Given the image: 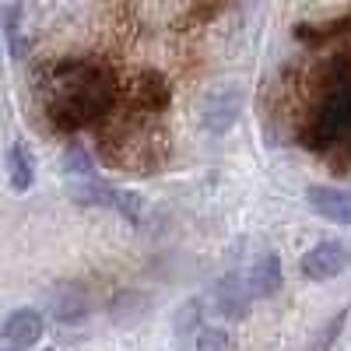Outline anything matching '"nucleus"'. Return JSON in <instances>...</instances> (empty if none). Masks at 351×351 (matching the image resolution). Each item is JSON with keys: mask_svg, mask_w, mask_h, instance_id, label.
Here are the masks:
<instances>
[{"mask_svg": "<svg viewBox=\"0 0 351 351\" xmlns=\"http://www.w3.org/2000/svg\"><path fill=\"white\" fill-rule=\"evenodd\" d=\"M43 120L53 134L74 137L77 130L99 127L120 102V81L99 60H56L39 74Z\"/></svg>", "mask_w": 351, "mask_h": 351, "instance_id": "f257e3e1", "label": "nucleus"}, {"mask_svg": "<svg viewBox=\"0 0 351 351\" xmlns=\"http://www.w3.org/2000/svg\"><path fill=\"white\" fill-rule=\"evenodd\" d=\"M95 152L99 162L116 172L155 176L172 152V141L158 116L134 112L116 102V109L95 127Z\"/></svg>", "mask_w": 351, "mask_h": 351, "instance_id": "f03ea898", "label": "nucleus"}, {"mask_svg": "<svg viewBox=\"0 0 351 351\" xmlns=\"http://www.w3.org/2000/svg\"><path fill=\"white\" fill-rule=\"evenodd\" d=\"M71 200L77 208H109L116 211L123 221L141 225L144 211H148V200H144L137 190H120L102 183L99 176H84V180H71Z\"/></svg>", "mask_w": 351, "mask_h": 351, "instance_id": "7ed1b4c3", "label": "nucleus"}, {"mask_svg": "<svg viewBox=\"0 0 351 351\" xmlns=\"http://www.w3.org/2000/svg\"><path fill=\"white\" fill-rule=\"evenodd\" d=\"M169 102H172V84L158 71H137L127 84H120V106H127L134 112L162 116L169 109Z\"/></svg>", "mask_w": 351, "mask_h": 351, "instance_id": "20e7f679", "label": "nucleus"}, {"mask_svg": "<svg viewBox=\"0 0 351 351\" xmlns=\"http://www.w3.org/2000/svg\"><path fill=\"white\" fill-rule=\"evenodd\" d=\"M351 267V250L341 239H327L316 243L302 260H299V274L306 281H334Z\"/></svg>", "mask_w": 351, "mask_h": 351, "instance_id": "39448f33", "label": "nucleus"}, {"mask_svg": "<svg viewBox=\"0 0 351 351\" xmlns=\"http://www.w3.org/2000/svg\"><path fill=\"white\" fill-rule=\"evenodd\" d=\"M243 112V92L236 84H225V88H215V92L204 99V109H200V127L208 134H228L236 127Z\"/></svg>", "mask_w": 351, "mask_h": 351, "instance_id": "423d86ee", "label": "nucleus"}, {"mask_svg": "<svg viewBox=\"0 0 351 351\" xmlns=\"http://www.w3.org/2000/svg\"><path fill=\"white\" fill-rule=\"evenodd\" d=\"M256 295L246 281V271H228L218 285H215V309L225 316V319H243L250 316Z\"/></svg>", "mask_w": 351, "mask_h": 351, "instance_id": "0eeeda50", "label": "nucleus"}, {"mask_svg": "<svg viewBox=\"0 0 351 351\" xmlns=\"http://www.w3.org/2000/svg\"><path fill=\"white\" fill-rule=\"evenodd\" d=\"M43 334H46V319H43V313L32 309V306H21V309L8 313L4 324H0V337L8 341V348H18V351L39 344Z\"/></svg>", "mask_w": 351, "mask_h": 351, "instance_id": "6e6552de", "label": "nucleus"}, {"mask_svg": "<svg viewBox=\"0 0 351 351\" xmlns=\"http://www.w3.org/2000/svg\"><path fill=\"white\" fill-rule=\"evenodd\" d=\"M88 309H92V299H88V291L74 281H64L53 288L49 295V313L56 324H77V319L88 316Z\"/></svg>", "mask_w": 351, "mask_h": 351, "instance_id": "1a4fd4ad", "label": "nucleus"}, {"mask_svg": "<svg viewBox=\"0 0 351 351\" xmlns=\"http://www.w3.org/2000/svg\"><path fill=\"white\" fill-rule=\"evenodd\" d=\"M246 281H250V288H253V295H256V299H271V295H278L281 285H285V267H281V256H278L274 250L260 253V256L250 263Z\"/></svg>", "mask_w": 351, "mask_h": 351, "instance_id": "9d476101", "label": "nucleus"}, {"mask_svg": "<svg viewBox=\"0 0 351 351\" xmlns=\"http://www.w3.org/2000/svg\"><path fill=\"white\" fill-rule=\"evenodd\" d=\"M309 208L330 225L351 228V193L337 186H309Z\"/></svg>", "mask_w": 351, "mask_h": 351, "instance_id": "9b49d317", "label": "nucleus"}, {"mask_svg": "<svg viewBox=\"0 0 351 351\" xmlns=\"http://www.w3.org/2000/svg\"><path fill=\"white\" fill-rule=\"evenodd\" d=\"M8 183L14 193H25L28 186L36 183V162H32V152H28V144L25 141H14L11 148H8Z\"/></svg>", "mask_w": 351, "mask_h": 351, "instance_id": "f8f14e48", "label": "nucleus"}, {"mask_svg": "<svg viewBox=\"0 0 351 351\" xmlns=\"http://www.w3.org/2000/svg\"><path fill=\"white\" fill-rule=\"evenodd\" d=\"M0 32H4L8 49H11L14 60H18V56H25V39H21V4H14V0L0 8Z\"/></svg>", "mask_w": 351, "mask_h": 351, "instance_id": "ddd939ff", "label": "nucleus"}, {"mask_svg": "<svg viewBox=\"0 0 351 351\" xmlns=\"http://www.w3.org/2000/svg\"><path fill=\"white\" fill-rule=\"evenodd\" d=\"M232 4V0H193V4L186 8V14H183V21H180V28H197V25H208V21H215L225 8Z\"/></svg>", "mask_w": 351, "mask_h": 351, "instance_id": "4468645a", "label": "nucleus"}, {"mask_svg": "<svg viewBox=\"0 0 351 351\" xmlns=\"http://www.w3.org/2000/svg\"><path fill=\"white\" fill-rule=\"evenodd\" d=\"M64 172L71 176V180H84V176H95V162L88 158V152L81 148V144H71V148L64 152Z\"/></svg>", "mask_w": 351, "mask_h": 351, "instance_id": "2eb2a0df", "label": "nucleus"}, {"mask_svg": "<svg viewBox=\"0 0 351 351\" xmlns=\"http://www.w3.org/2000/svg\"><path fill=\"white\" fill-rule=\"evenodd\" d=\"M197 351H232V337L225 327H204L197 337Z\"/></svg>", "mask_w": 351, "mask_h": 351, "instance_id": "dca6fc26", "label": "nucleus"}, {"mask_svg": "<svg viewBox=\"0 0 351 351\" xmlns=\"http://www.w3.org/2000/svg\"><path fill=\"white\" fill-rule=\"evenodd\" d=\"M344 319H348V309H341L334 319H330V324L324 327V330H319V337H316V344H313V351H327L334 341H337V334H341V327H344Z\"/></svg>", "mask_w": 351, "mask_h": 351, "instance_id": "f3484780", "label": "nucleus"}, {"mask_svg": "<svg viewBox=\"0 0 351 351\" xmlns=\"http://www.w3.org/2000/svg\"><path fill=\"white\" fill-rule=\"evenodd\" d=\"M344 158H348V165H351V127H348V134H344V141H341V148H337Z\"/></svg>", "mask_w": 351, "mask_h": 351, "instance_id": "a211bd4d", "label": "nucleus"}, {"mask_svg": "<svg viewBox=\"0 0 351 351\" xmlns=\"http://www.w3.org/2000/svg\"><path fill=\"white\" fill-rule=\"evenodd\" d=\"M0 351H18V348H0Z\"/></svg>", "mask_w": 351, "mask_h": 351, "instance_id": "6ab92c4d", "label": "nucleus"}]
</instances>
